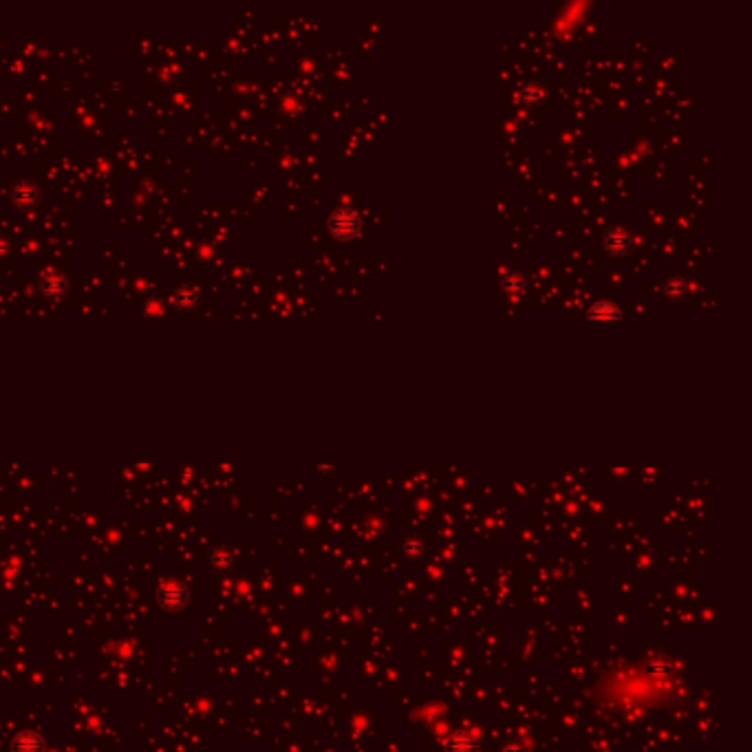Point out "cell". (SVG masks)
Instances as JSON below:
<instances>
[{
  "instance_id": "1",
  "label": "cell",
  "mask_w": 752,
  "mask_h": 752,
  "mask_svg": "<svg viewBox=\"0 0 752 752\" xmlns=\"http://www.w3.org/2000/svg\"><path fill=\"white\" fill-rule=\"evenodd\" d=\"M38 287H40L42 294L47 296V298L60 300V298H65V296L69 294L71 283H69V278L60 269H45V272L40 274Z\"/></svg>"
},
{
  "instance_id": "2",
  "label": "cell",
  "mask_w": 752,
  "mask_h": 752,
  "mask_svg": "<svg viewBox=\"0 0 752 752\" xmlns=\"http://www.w3.org/2000/svg\"><path fill=\"white\" fill-rule=\"evenodd\" d=\"M12 199H14V203H16L18 208H23V210H34V208L38 206V201H40L38 186H36L34 181H29V179H25V181H20V184H16V186H14V190H12Z\"/></svg>"
},
{
  "instance_id": "3",
  "label": "cell",
  "mask_w": 752,
  "mask_h": 752,
  "mask_svg": "<svg viewBox=\"0 0 752 752\" xmlns=\"http://www.w3.org/2000/svg\"><path fill=\"white\" fill-rule=\"evenodd\" d=\"M329 225L335 236H353L360 225V219L353 210H338L331 217Z\"/></svg>"
},
{
  "instance_id": "4",
  "label": "cell",
  "mask_w": 752,
  "mask_h": 752,
  "mask_svg": "<svg viewBox=\"0 0 752 752\" xmlns=\"http://www.w3.org/2000/svg\"><path fill=\"white\" fill-rule=\"evenodd\" d=\"M173 302L179 307V309L192 311L195 307L199 305V289L195 287V285L186 283V285H181V287H177L173 291Z\"/></svg>"
},
{
  "instance_id": "5",
  "label": "cell",
  "mask_w": 752,
  "mask_h": 752,
  "mask_svg": "<svg viewBox=\"0 0 752 752\" xmlns=\"http://www.w3.org/2000/svg\"><path fill=\"white\" fill-rule=\"evenodd\" d=\"M476 748H479L476 739L465 733H459L446 741V752H476Z\"/></svg>"
},
{
  "instance_id": "6",
  "label": "cell",
  "mask_w": 752,
  "mask_h": 752,
  "mask_svg": "<svg viewBox=\"0 0 752 752\" xmlns=\"http://www.w3.org/2000/svg\"><path fill=\"white\" fill-rule=\"evenodd\" d=\"M618 318H620L618 307L611 302L596 305L594 309H591V320H618Z\"/></svg>"
},
{
  "instance_id": "7",
  "label": "cell",
  "mask_w": 752,
  "mask_h": 752,
  "mask_svg": "<svg viewBox=\"0 0 752 752\" xmlns=\"http://www.w3.org/2000/svg\"><path fill=\"white\" fill-rule=\"evenodd\" d=\"M607 245H609V250H613V252H624V250H627V247L631 245V239L627 236V232H622V230H613L611 234L607 236Z\"/></svg>"
}]
</instances>
